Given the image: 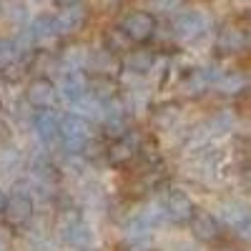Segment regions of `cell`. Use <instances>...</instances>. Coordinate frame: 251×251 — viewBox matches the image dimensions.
I'll use <instances>...</instances> for the list:
<instances>
[{
	"label": "cell",
	"mask_w": 251,
	"mask_h": 251,
	"mask_svg": "<svg viewBox=\"0 0 251 251\" xmlns=\"http://www.w3.org/2000/svg\"><path fill=\"white\" fill-rule=\"evenodd\" d=\"M58 234H60L63 241H66L68 246H73V249H88L93 244L91 228H88L86 221L80 219L78 211L60 214V219H58Z\"/></svg>",
	"instance_id": "obj_1"
},
{
	"label": "cell",
	"mask_w": 251,
	"mask_h": 251,
	"mask_svg": "<svg viewBox=\"0 0 251 251\" xmlns=\"http://www.w3.org/2000/svg\"><path fill=\"white\" fill-rule=\"evenodd\" d=\"M91 126L83 116H66L60 118V143L68 153H80L88 146Z\"/></svg>",
	"instance_id": "obj_2"
},
{
	"label": "cell",
	"mask_w": 251,
	"mask_h": 251,
	"mask_svg": "<svg viewBox=\"0 0 251 251\" xmlns=\"http://www.w3.org/2000/svg\"><path fill=\"white\" fill-rule=\"evenodd\" d=\"M171 30L178 40L191 43L208 30V15H203L201 10H181L178 15H174Z\"/></svg>",
	"instance_id": "obj_3"
},
{
	"label": "cell",
	"mask_w": 251,
	"mask_h": 251,
	"mask_svg": "<svg viewBox=\"0 0 251 251\" xmlns=\"http://www.w3.org/2000/svg\"><path fill=\"white\" fill-rule=\"evenodd\" d=\"M121 28L126 30L133 43H149V40L156 35V15L149 10H131L128 15L123 18Z\"/></svg>",
	"instance_id": "obj_4"
},
{
	"label": "cell",
	"mask_w": 251,
	"mask_h": 251,
	"mask_svg": "<svg viewBox=\"0 0 251 251\" xmlns=\"http://www.w3.org/2000/svg\"><path fill=\"white\" fill-rule=\"evenodd\" d=\"M33 211H35V206H33V199L30 194L25 191H13L5 201V208H3V219L5 224L10 226H25L30 219H33Z\"/></svg>",
	"instance_id": "obj_5"
},
{
	"label": "cell",
	"mask_w": 251,
	"mask_h": 251,
	"mask_svg": "<svg viewBox=\"0 0 251 251\" xmlns=\"http://www.w3.org/2000/svg\"><path fill=\"white\" fill-rule=\"evenodd\" d=\"M161 206L166 211V219L174 221V224H188L191 216L196 214V206H194L191 196H188L186 191H178V188H174V191L166 194Z\"/></svg>",
	"instance_id": "obj_6"
},
{
	"label": "cell",
	"mask_w": 251,
	"mask_h": 251,
	"mask_svg": "<svg viewBox=\"0 0 251 251\" xmlns=\"http://www.w3.org/2000/svg\"><path fill=\"white\" fill-rule=\"evenodd\" d=\"M249 48V30L236 25V23H226L216 33V50L224 55H236Z\"/></svg>",
	"instance_id": "obj_7"
},
{
	"label": "cell",
	"mask_w": 251,
	"mask_h": 251,
	"mask_svg": "<svg viewBox=\"0 0 251 251\" xmlns=\"http://www.w3.org/2000/svg\"><path fill=\"white\" fill-rule=\"evenodd\" d=\"M216 78H219V71H216L214 66L191 68V71H188V73L183 75V80H181V88H183V93H186V96L196 98V96L206 93L208 88H214Z\"/></svg>",
	"instance_id": "obj_8"
},
{
	"label": "cell",
	"mask_w": 251,
	"mask_h": 251,
	"mask_svg": "<svg viewBox=\"0 0 251 251\" xmlns=\"http://www.w3.org/2000/svg\"><path fill=\"white\" fill-rule=\"evenodd\" d=\"M188 228H191L194 239L201 244H216L221 239V221L208 211H196L188 221Z\"/></svg>",
	"instance_id": "obj_9"
},
{
	"label": "cell",
	"mask_w": 251,
	"mask_h": 251,
	"mask_svg": "<svg viewBox=\"0 0 251 251\" xmlns=\"http://www.w3.org/2000/svg\"><path fill=\"white\" fill-rule=\"evenodd\" d=\"M136 153H138V141H136L133 133H126V136L111 141V146L106 149L108 163L111 166H118V169H121V166H128L136 158Z\"/></svg>",
	"instance_id": "obj_10"
},
{
	"label": "cell",
	"mask_w": 251,
	"mask_h": 251,
	"mask_svg": "<svg viewBox=\"0 0 251 251\" xmlns=\"http://www.w3.org/2000/svg\"><path fill=\"white\" fill-rule=\"evenodd\" d=\"M25 98L33 108H50L53 106V100H55V86L46 78V75H38L28 83V88H25Z\"/></svg>",
	"instance_id": "obj_11"
},
{
	"label": "cell",
	"mask_w": 251,
	"mask_h": 251,
	"mask_svg": "<svg viewBox=\"0 0 251 251\" xmlns=\"http://www.w3.org/2000/svg\"><path fill=\"white\" fill-rule=\"evenodd\" d=\"M58 91L68 103H75L80 96H86L91 91V86H88L86 75H83L80 71H66L58 78Z\"/></svg>",
	"instance_id": "obj_12"
},
{
	"label": "cell",
	"mask_w": 251,
	"mask_h": 251,
	"mask_svg": "<svg viewBox=\"0 0 251 251\" xmlns=\"http://www.w3.org/2000/svg\"><path fill=\"white\" fill-rule=\"evenodd\" d=\"M33 128H35L40 141L50 146V143H55L60 138V118L50 108H40L35 113V118H33Z\"/></svg>",
	"instance_id": "obj_13"
},
{
	"label": "cell",
	"mask_w": 251,
	"mask_h": 251,
	"mask_svg": "<svg viewBox=\"0 0 251 251\" xmlns=\"http://www.w3.org/2000/svg\"><path fill=\"white\" fill-rule=\"evenodd\" d=\"M156 66V55L151 48H131L123 55V68L133 75H146Z\"/></svg>",
	"instance_id": "obj_14"
},
{
	"label": "cell",
	"mask_w": 251,
	"mask_h": 251,
	"mask_svg": "<svg viewBox=\"0 0 251 251\" xmlns=\"http://www.w3.org/2000/svg\"><path fill=\"white\" fill-rule=\"evenodd\" d=\"M86 23V10L80 5H71V8H60V13L55 15V28H58V35H73L83 28Z\"/></svg>",
	"instance_id": "obj_15"
},
{
	"label": "cell",
	"mask_w": 251,
	"mask_h": 251,
	"mask_svg": "<svg viewBox=\"0 0 251 251\" xmlns=\"http://www.w3.org/2000/svg\"><path fill=\"white\" fill-rule=\"evenodd\" d=\"M219 214H221V224H226L234 231H239L251 221V208L241 201H224Z\"/></svg>",
	"instance_id": "obj_16"
},
{
	"label": "cell",
	"mask_w": 251,
	"mask_h": 251,
	"mask_svg": "<svg viewBox=\"0 0 251 251\" xmlns=\"http://www.w3.org/2000/svg\"><path fill=\"white\" fill-rule=\"evenodd\" d=\"M214 88L221 96H241L249 88V78L241 71H226V73H219Z\"/></svg>",
	"instance_id": "obj_17"
},
{
	"label": "cell",
	"mask_w": 251,
	"mask_h": 251,
	"mask_svg": "<svg viewBox=\"0 0 251 251\" xmlns=\"http://www.w3.org/2000/svg\"><path fill=\"white\" fill-rule=\"evenodd\" d=\"M30 33L35 38V46H40V48H48L50 43H55V40L60 38L58 28H55V18H50V15L35 18L33 25H30Z\"/></svg>",
	"instance_id": "obj_18"
},
{
	"label": "cell",
	"mask_w": 251,
	"mask_h": 251,
	"mask_svg": "<svg viewBox=\"0 0 251 251\" xmlns=\"http://www.w3.org/2000/svg\"><path fill=\"white\" fill-rule=\"evenodd\" d=\"M116 66H118L116 53H111V50H106V48L93 50L91 58H88V68H93L98 75H108V73H113Z\"/></svg>",
	"instance_id": "obj_19"
},
{
	"label": "cell",
	"mask_w": 251,
	"mask_h": 251,
	"mask_svg": "<svg viewBox=\"0 0 251 251\" xmlns=\"http://www.w3.org/2000/svg\"><path fill=\"white\" fill-rule=\"evenodd\" d=\"M131 43H133V40L126 35V30L121 25L106 30V35H103V48L111 50V53H128V46Z\"/></svg>",
	"instance_id": "obj_20"
},
{
	"label": "cell",
	"mask_w": 251,
	"mask_h": 251,
	"mask_svg": "<svg viewBox=\"0 0 251 251\" xmlns=\"http://www.w3.org/2000/svg\"><path fill=\"white\" fill-rule=\"evenodd\" d=\"M20 58H23V50L15 43V38H8V40H0V68L8 71V68H15Z\"/></svg>",
	"instance_id": "obj_21"
},
{
	"label": "cell",
	"mask_w": 251,
	"mask_h": 251,
	"mask_svg": "<svg viewBox=\"0 0 251 251\" xmlns=\"http://www.w3.org/2000/svg\"><path fill=\"white\" fill-rule=\"evenodd\" d=\"M176 121H178V106H174V103H169V106H158L153 111V123L158 126V128H171Z\"/></svg>",
	"instance_id": "obj_22"
},
{
	"label": "cell",
	"mask_w": 251,
	"mask_h": 251,
	"mask_svg": "<svg viewBox=\"0 0 251 251\" xmlns=\"http://www.w3.org/2000/svg\"><path fill=\"white\" fill-rule=\"evenodd\" d=\"M88 53L86 48H80V46H73V48H66V55H63V63L71 68V71H80V68H86V63H88Z\"/></svg>",
	"instance_id": "obj_23"
},
{
	"label": "cell",
	"mask_w": 251,
	"mask_h": 251,
	"mask_svg": "<svg viewBox=\"0 0 251 251\" xmlns=\"http://www.w3.org/2000/svg\"><path fill=\"white\" fill-rule=\"evenodd\" d=\"M231 126H234V116L228 111H221L208 121V133H224V131L231 128Z\"/></svg>",
	"instance_id": "obj_24"
},
{
	"label": "cell",
	"mask_w": 251,
	"mask_h": 251,
	"mask_svg": "<svg viewBox=\"0 0 251 251\" xmlns=\"http://www.w3.org/2000/svg\"><path fill=\"white\" fill-rule=\"evenodd\" d=\"M151 5L161 15H178L183 8V0H151Z\"/></svg>",
	"instance_id": "obj_25"
},
{
	"label": "cell",
	"mask_w": 251,
	"mask_h": 251,
	"mask_svg": "<svg viewBox=\"0 0 251 251\" xmlns=\"http://www.w3.org/2000/svg\"><path fill=\"white\" fill-rule=\"evenodd\" d=\"M53 3H55L58 8H71V5H78L80 0H53Z\"/></svg>",
	"instance_id": "obj_26"
},
{
	"label": "cell",
	"mask_w": 251,
	"mask_h": 251,
	"mask_svg": "<svg viewBox=\"0 0 251 251\" xmlns=\"http://www.w3.org/2000/svg\"><path fill=\"white\" fill-rule=\"evenodd\" d=\"M5 201H8V196L0 191V214H3V208H5Z\"/></svg>",
	"instance_id": "obj_27"
},
{
	"label": "cell",
	"mask_w": 251,
	"mask_h": 251,
	"mask_svg": "<svg viewBox=\"0 0 251 251\" xmlns=\"http://www.w3.org/2000/svg\"><path fill=\"white\" fill-rule=\"evenodd\" d=\"M244 176H246V183L251 186V166H249V169H246V174H244Z\"/></svg>",
	"instance_id": "obj_28"
},
{
	"label": "cell",
	"mask_w": 251,
	"mask_h": 251,
	"mask_svg": "<svg viewBox=\"0 0 251 251\" xmlns=\"http://www.w3.org/2000/svg\"><path fill=\"white\" fill-rule=\"evenodd\" d=\"M249 48H251V33H249Z\"/></svg>",
	"instance_id": "obj_29"
}]
</instances>
